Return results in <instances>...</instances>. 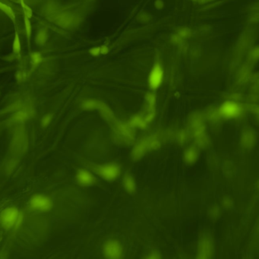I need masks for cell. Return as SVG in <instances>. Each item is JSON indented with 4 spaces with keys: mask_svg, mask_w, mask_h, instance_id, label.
I'll list each match as a JSON object with an SVG mask.
<instances>
[{
    "mask_svg": "<svg viewBox=\"0 0 259 259\" xmlns=\"http://www.w3.org/2000/svg\"><path fill=\"white\" fill-rule=\"evenodd\" d=\"M22 220V214L15 207H8L0 213V225L5 229L18 226Z\"/></svg>",
    "mask_w": 259,
    "mask_h": 259,
    "instance_id": "6da1fadb",
    "label": "cell"
},
{
    "mask_svg": "<svg viewBox=\"0 0 259 259\" xmlns=\"http://www.w3.org/2000/svg\"><path fill=\"white\" fill-rule=\"evenodd\" d=\"M53 201L49 196L44 194H33L29 201L32 210L38 212H47L53 208Z\"/></svg>",
    "mask_w": 259,
    "mask_h": 259,
    "instance_id": "7a4b0ae2",
    "label": "cell"
},
{
    "mask_svg": "<svg viewBox=\"0 0 259 259\" xmlns=\"http://www.w3.org/2000/svg\"><path fill=\"white\" fill-rule=\"evenodd\" d=\"M76 181L78 183L83 186H88L94 182V176L86 170H79L76 174Z\"/></svg>",
    "mask_w": 259,
    "mask_h": 259,
    "instance_id": "3957f363",
    "label": "cell"
},
{
    "mask_svg": "<svg viewBox=\"0 0 259 259\" xmlns=\"http://www.w3.org/2000/svg\"><path fill=\"white\" fill-rule=\"evenodd\" d=\"M163 80V70L159 65H155L149 76L150 85L153 88H157L161 84Z\"/></svg>",
    "mask_w": 259,
    "mask_h": 259,
    "instance_id": "277c9868",
    "label": "cell"
},
{
    "mask_svg": "<svg viewBox=\"0 0 259 259\" xmlns=\"http://www.w3.org/2000/svg\"><path fill=\"white\" fill-rule=\"evenodd\" d=\"M222 110H223V113L227 116H236L239 112L238 107L236 104L230 103H228L227 104L223 106Z\"/></svg>",
    "mask_w": 259,
    "mask_h": 259,
    "instance_id": "5b68a950",
    "label": "cell"
},
{
    "mask_svg": "<svg viewBox=\"0 0 259 259\" xmlns=\"http://www.w3.org/2000/svg\"><path fill=\"white\" fill-rule=\"evenodd\" d=\"M47 38H48V33L45 29H42V30H39L38 33H37L36 37H35V42L37 44L40 46H42L47 42Z\"/></svg>",
    "mask_w": 259,
    "mask_h": 259,
    "instance_id": "8992f818",
    "label": "cell"
},
{
    "mask_svg": "<svg viewBox=\"0 0 259 259\" xmlns=\"http://www.w3.org/2000/svg\"><path fill=\"white\" fill-rule=\"evenodd\" d=\"M12 50H13L14 54H19L21 51V45L20 37L18 33H15V39H14L13 44H12Z\"/></svg>",
    "mask_w": 259,
    "mask_h": 259,
    "instance_id": "52a82bcc",
    "label": "cell"
},
{
    "mask_svg": "<svg viewBox=\"0 0 259 259\" xmlns=\"http://www.w3.org/2000/svg\"><path fill=\"white\" fill-rule=\"evenodd\" d=\"M0 10L2 11L5 14H6V15H7L8 16H9V18L12 20V21H15V13H14L13 10H12V9H11L9 5H7L4 4V3L0 2Z\"/></svg>",
    "mask_w": 259,
    "mask_h": 259,
    "instance_id": "ba28073f",
    "label": "cell"
},
{
    "mask_svg": "<svg viewBox=\"0 0 259 259\" xmlns=\"http://www.w3.org/2000/svg\"><path fill=\"white\" fill-rule=\"evenodd\" d=\"M28 118V113L27 112L24 111V110H21L18 111L14 115L13 119L15 122H23V121L26 120Z\"/></svg>",
    "mask_w": 259,
    "mask_h": 259,
    "instance_id": "9c48e42d",
    "label": "cell"
},
{
    "mask_svg": "<svg viewBox=\"0 0 259 259\" xmlns=\"http://www.w3.org/2000/svg\"><path fill=\"white\" fill-rule=\"evenodd\" d=\"M30 59H31L32 65L33 66H36V65H39L42 62L43 57L40 53L34 52V53H32L31 55H30Z\"/></svg>",
    "mask_w": 259,
    "mask_h": 259,
    "instance_id": "30bf717a",
    "label": "cell"
},
{
    "mask_svg": "<svg viewBox=\"0 0 259 259\" xmlns=\"http://www.w3.org/2000/svg\"><path fill=\"white\" fill-rule=\"evenodd\" d=\"M21 6H22L23 11H24V16L27 17L28 18H31L32 15H33V12H32L31 9H30V8L29 7V6L27 5L26 4L23 0H21Z\"/></svg>",
    "mask_w": 259,
    "mask_h": 259,
    "instance_id": "8fae6325",
    "label": "cell"
},
{
    "mask_svg": "<svg viewBox=\"0 0 259 259\" xmlns=\"http://www.w3.org/2000/svg\"><path fill=\"white\" fill-rule=\"evenodd\" d=\"M24 25H25V30L26 34H27V39H30V35H31V24H30V18L24 15Z\"/></svg>",
    "mask_w": 259,
    "mask_h": 259,
    "instance_id": "7c38bea8",
    "label": "cell"
},
{
    "mask_svg": "<svg viewBox=\"0 0 259 259\" xmlns=\"http://www.w3.org/2000/svg\"><path fill=\"white\" fill-rule=\"evenodd\" d=\"M52 119H53V116L51 114H47L42 118V120H41V125L43 127H47L50 125V123L51 122Z\"/></svg>",
    "mask_w": 259,
    "mask_h": 259,
    "instance_id": "4fadbf2b",
    "label": "cell"
},
{
    "mask_svg": "<svg viewBox=\"0 0 259 259\" xmlns=\"http://www.w3.org/2000/svg\"><path fill=\"white\" fill-rule=\"evenodd\" d=\"M90 53L92 56H98L100 53V47H94L90 50Z\"/></svg>",
    "mask_w": 259,
    "mask_h": 259,
    "instance_id": "5bb4252c",
    "label": "cell"
}]
</instances>
